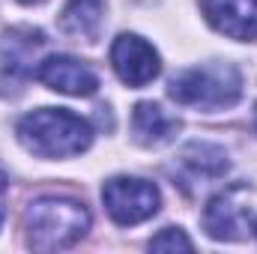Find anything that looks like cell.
<instances>
[{"mask_svg":"<svg viewBox=\"0 0 257 254\" xmlns=\"http://www.w3.org/2000/svg\"><path fill=\"white\" fill-rule=\"evenodd\" d=\"M102 200H105V209L108 215L117 221V224H141L147 218H153L159 212V189L141 177H114L105 183L102 189Z\"/></svg>","mask_w":257,"mask_h":254,"instance_id":"277c9868","label":"cell"},{"mask_svg":"<svg viewBox=\"0 0 257 254\" xmlns=\"http://www.w3.org/2000/svg\"><path fill=\"white\" fill-rule=\"evenodd\" d=\"M36 78L66 96H93L99 90V75L87 63L66 57V54H51L36 66Z\"/></svg>","mask_w":257,"mask_h":254,"instance_id":"52a82bcc","label":"cell"},{"mask_svg":"<svg viewBox=\"0 0 257 254\" xmlns=\"http://www.w3.org/2000/svg\"><path fill=\"white\" fill-rule=\"evenodd\" d=\"M45 45V33L33 27H15L0 39V75L27 78L33 72V60Z\"/></svg>","mask_w":257,"mask_h":254,"instance_id":"9c48e42d","label":"cell"},{"mask_svg":"<svg viewBox=\"0 0 257 254\" xmlns=\"http://www.w3.org/2000/svg\"><path fill=\"white\" fill-rule=\"evenodd\" d=\"M105 0H69L60 12V30L72 39L93 42L102 30Z\"/></svg>","mask_w":257,"mask_h":254,"instance_id":"8fae6325","label":"cell"},{"mask_svg":"<svg viewBox=\"0 0 257 254\" xmlns=\"http://www.w3.org/2000/svg\"><path fill=\"white\" fill-rule=\"evenodd\" d=\"M18 141L39 159H72L93 144V129L69 108H39L18 120Z\"/></svg>","mask_w":257,"mask_h":254,"instance_id":"6da1fadb","label":"cell"},{"mask_svg":"<svg viewBox=\"0 0 257 254\" xmlns=\"http://www.w3.org/2000/svg\"><path fill=\"white\" fill-rule=\"evenodd\" d=\"M192 239L180 227H165L162 233L150 239V251H192Z\"/></svg>","mask_w":257,"mask_h":254,"instance_id":"4fadbf2b","label":"cell"},{"mask_svg":"<svg viewBox=\"0 0 257 254\" xmlns=\"http://www.w3.org/2000/svg\"><path fill=\"white\" fill-rule=\"evenodd\" d=\"M203 18L224 36L257 42V0H200Z\"/></svg>","mask_w":257,"mask_h":254,"instance_id":"ba28073f","label":"cell"},{"mask_svg":"<svg viewBox=\"0 0 257 254\" xmlns=\"http://www.w3.org/2000/svg\"><path fill=\"white\" fill-rule=\"evenodd\" d=\"M254 123H257V111H254Z\"/></svg>","mask_w":257,"mask_h":254,"instance_id":"2e32d148","label":"cell"},{"mask_svg":"<svg viewBox=\"0 0 257 254\" xmlns=\"http://www.w3.org/2000/svg\"><path fill=\"white\" fill-rule=\"evenodd\" d=\"M132 132H135L138 144H144V147H162V144H168L180 132V120L171 117L156 102H138L135 111H132Z\"/></svg>","mask_w":257,"mask_h":254,"instance_id":"30bf717a","label":"cell"},{"mask_svg":"<svg viewBox=\"0 0 257 254\" xmlns=\"http://www.w3.org/2000/svg\"><path fill=\"white\" fill-rule=\"evenodd\" d=\"M111 66L117 72V78L128 84V87H144L150 84L159 72H162V60L159 51L141 39L138 33H120L111 45Z\"/></svg>","mask_w":257,"mask_h":254,"instance_id":"8992f818","label":"cell"},{"mask_svg":"<svg viewBox=\"0 0 257 254\" xmlns=\"http://www.w3.org/2000/svg\"><path fill=\"white\" fill-rule=\"evenodd\" d=\"M3 215H6V183L0 177V224H3Z\"/></svg>","mask_w":257,"mask_h":254,"instance_id":"5bb4252c","label":"cell"},{"mask_svg":"<svg viewBox=\"0 0 257 254\" xmlns=\"http://www.w3.org/2000/svg\"><path fill=\"white\" fill-rule=\"evenodd\" d=\"M254 233H257V227H254Z\"/></svg>","mask_w":257,"mask_h":254,"instance_id":"e0dca14e","label":"cell"},{"mask_svg":"<svg viewBox=\"0 0 257 254\" xmlns=\"http://www.w3.org/2000/svg\"><path fill=\"white\" fill-rule=\"evenodd\" d=\"M18 3H24V6H33V3H42V0H18Z\"/></svg>","mask_w":257,"mask_h":254,"instance_id":"9a60e30c","label":"cell"},{"mask_svg":"<svg viewBox=\"0 0 257 254\" xmlns=\"http://www.w3.org/2000/svg\"><path fill=\"white\" fill-rule=\"evenodd\" d=\"M90 230V212L72 197H39L24 209V236L33 251H60Z\"/></svg>","mask_w":257,"mask_h":254,"instance_id":"7a4b0ae2","label":"cell"},{"mask_svg":"<svg viewBox=\"0 0 257 254\" xmlns=\"http://www.w3.org/2000/svg\"><path fill=\"white\" fill-rule=\"evenodd\" d=\"M203 227L212 239H224V242L242 239L245 230L251 227V206L245 200V189L233 186L215 194L203 209Z\"/></svg>","mask_w":257,"mask_h":254,"instance_id":"5b68a950","label":"cell"},{"mask_svg":"<svg viewBox=\"0 0 257 254\" xmlns=\"http://www.w3.org/2000/svg\"><path fill=\"white\" fill-rule=\"evenodd\" d=\"M183 165L200 177H221L227 171V156L212 144H189L183 150Z\"/></svg>","mask_w":257,"mask_h":254,"instance_id":"7c38bea8","label":"cell"},{"mask_svg":"<svg viewBox=\"0 0 257 254\" xmlns=\"http://www.w3.org/2000/svg\"><path fill=\"white\" fill-rule=\"evenodd\" d=\"M168 93L174 102L186 105V108H197V111H221L239 102L242 96V75L233 63H212L186 69L180 75L171 78Z\"/></svg>","mask_w":257,"mask_h":254,"instance_id":"3957f363","label":"cell"}]
</instances>
